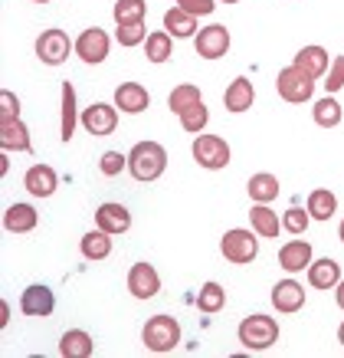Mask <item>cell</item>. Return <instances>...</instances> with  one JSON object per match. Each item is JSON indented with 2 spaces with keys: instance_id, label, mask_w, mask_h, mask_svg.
Returning <instances> with one entry per match:
<instances>
[{
  "instance_id": "cell-1",
  "label": "cell",
  "mask_w": 344,
  "mask_h": 358,
  "mask_svg": "<svg viewBox=\"0 0 344 358\" xmlns=\"http://www.w3.org/2000/svg\"><path fill=\"white\" fill-rule=\"evenodd\" d=\"M128 171L141 185L158 181L167 171V148H164L161 141H138L128 152Z\"/></svg>"
},
{
  "instance_id": "cell-2",
  "label": "cell",
  "mask_w": 344,
  "mask_h": 358,
  "mask_svg": "<svg viewBox=\"0 0 344 358\" xmlns=\"http://www.w3.org/2000/svg\"><path fill=\"white\" fill-rule=\"evenodd\" d=\"M237 338L243 342V348H249V352H266V348H272L279 342V322H276L272 315L253 313L239 322Z\"/></svg>"
},
{
  "instance_id": "cell-3",
  "label": "cell",
  "mask_w": 344,
  "mask_h": 358,
  "mask_svg": "<svg viewBox=\"0 0 344 358\" xmlns=\"http://www.w3.org/2000/svg\"><path fill=\"white\" fill-rule=\"evenodd\" d=\"M141 342L148 352L154 355H164V352H174L177 342H181V326H177V319L174 315H151L144 329H141Z\"/></svg>"
},
{
  "instance_id": "cell-4",
  "label": "cell",
  "mask_w": 344,
  "mask_h": 358,
  "mask_svg": "<svg viewBox=\"0 0 344 358\" xmlns=\"http://www.w3.org/2000/svg\"><path fill=\"white\" fill-rule=\"evenodd\" d=\"M259 234L256 230H226L223 237H220V253H223L226 263H237V266H246L259 257Z\"/></svg>"
},
{
  "instance_id": "cell-5",
  "label": "cell",
  "mask_w": 344,
  "mask_h": 358,
  "mask_svg": "<svg viewBox=\"0 0 344 358\" xmlns=\"http://www.w3.org/2000/svg\"><path fill=\"white\" fill-rule=\"evenodd\" d=\"M190 155H194V162L200 164V168H207V171H220V168H226L230 158H233L226 138H220V135H207V131L194 135V148H190Z\"/></svg>"
},
{
  "instance_id": "cell-6",
  "label": "cell",
  "mask_w": 344,
  "mask_h": 358,
  "mask_svg": "<svg viewBox=\"0 0 344 358\" xmlns=\"http://www.w3.org/2000/svg\"><path fill=\"white\" fill-rule=\"evenodd\" d=\"M75 50V43L69 40V33L59 30V27H50V30H43L40 36H36V46H33V53H36V59L46 66H63L66 59H69V53Z\"/></svg>"
},
{
  "instance_id": "cell-7",
  "label": "cell",
  "mask_w": 344,
  "mask_h": 358,
  "mask_svg": "<svg viewBox=\"0 0 344 358\" xmlns=\"http://www.w3.org/2000/svg\"><path fill=\"white\" fill-rule=\"evenodd\" d=\"M276 89H279V96L292 106H301V102H308L315 96V79L305 76L299 66H282L279 76H276Z\"/></svg>"
},
{
  "instance_id": "cell-8",
  "label": "cell",
  "mask_w": 344,
  "mask_h": 358,
  "mask_svg": "<svg viewBox=\"0 0 344 358\" xmlns=\"http://www.w3.org/2000/svg\"><path fill=\"white\" fill-rule=\"evenodd\" d=\"M108 50H112V36H108L102 27H86V30L75 36V56H79L86 66L105 63Z\"/></svg>"
},
{
  "instance_id": "cell-9",
  "label": "cell",
  "mask_w": 344,
  "mask_h": 358,
  "mask_svg": "<svg viewBox=\"0 0 344 358\" xmlns=\"http://www.w3.org/2000/svg\"><path fill=\"white\" fill-rule=\"evenodd\" d=\"M82 129L89 131V135H96V138H105V135H112V131L119 129V106L112 102H92V106H86V112H82Z\"/></svg>"
},
{
  "instance_id": "cell-10",
  "label": "cell",
  "mask_w": 344,
  "mask_h": 358,
  "mask_svg": "<svg viewBox=\"0 0 344 358\" xmlns=\"http://www.w3.org/2000/svg\"><path fill=\"white\" fill-rule=\"evenodd\" d=\"M194 46L200 59H220V56L230 53V30L223 23H210L194 36Z\"/></svg>"
},
{
  "instance_id": "cell-11",
  "label": "cell",
  "mask_w": 344,
  "mask_h": 358,
  "mask_svg": "<svg viewBox=\"0 0 344 358\" xmlns=\"http://www.w3.org/2000/svg\"><path fill=\"white\" fill-rule=\"evenodd\" d=\"M128 293L135 299H154L161 293V276L151 263H131L128 270Z\"/></svg>"
},
{
  "instance_id": "cell-12",
  "label": "cell",
  "mask_w": 344,
  "mask_h": 358,
  "mask_svg": "<svg viewBox=\"0 0 344 358\" xmlns=\"http://www.w3.org/2000/svg\"><path fill=\"white\" fill-rule=\"evenodd\" d=\"M56 309V296L50 286H43V282H33V286H27L20 296V313L23 315H33V319H43V315H53Z\"/></svg>"
},
{
  "instance_id": "cell-13",
  "label": "cell",
  "mask_w": 344,
  "mask_h": 358,
  "mask_svg": "<svg viewBox=\"0 0 344 358\" xmlns=\"http://www.w3.org/2000/svg\"><path fill=\"white\" fill-rule=\"evenodd\" d=\"M305 306V286L299 280H279L272 286V309L279 315H292Z\"/></svg>"
},
{
  "instance_id": "cell-14",
  "label": "cell",
  "mask_w": 344,
  "mask_h": 358,
  "mask_svg": "<svg viewBox=\"0 0 344 358\" xmlns=\"http://www.w3.org/2000/svg\"><path fill=\"white\" fill-rule=\"evenodd\" d=\"M312 243L308 240H289V243H282L279 250V266L285 273H301V270H308L312 266Z\"/></svg>"
},
{
  "instance_id": "cell-15",
  "label": "cell",
  "mask_w": 344,
  "mask_h": 358,
  "mask_svg": "<svg viewBox=\"0 0 344 358\" xmlns=\"http://www.w3.org/2000/svg\"><path fill=\"white\" fill-rule=\"evenodd\" d=\"M23 187L30 191L33 197H53L56 187H59V174L50 164H33L30 171L23 174Z\"/></svg>"
},
{
  "instance_id": "cell-16",
  "label": "cell",
  "mask_w": 344,
  "mask_h": 358,
  "mask_svg": "<svg viewBox=\"0 0 344 358\" xmlns=\"http://www.w3.org/2000/svg\"><path fill=\"white\" fill-rule=\"evenodd\" d=\"M115 106H119V112H125V115H141V112L151 106V92L141 83H121L119 89H115Z\"/></svg>"
},
{
  "instance_id": "cell-17",
  "label": "cell",
  "mask_w": 344,
  "mask_h": 358,
  "mask_svg": "<svg viewBox=\"0 0 344 358\" xmlns=\"http://www.w3.org/2000/svg\"><path fill=\"white\" fill-rule=\"evenodd\" d=\"M96 227H102L105 234H112V237H119V234H125V230L131 227V210L125 204H98L96 210Z\"/></svg>"
},
{
  "instance_id": "cell-18",
  "label": "cell",
  "mask_w": 344,
  "mask_h": 358,
  "mask_svg": "<svg viewBox=\"0 0 344 358\" xmlns=\"http://www.w3.org/2000/svg\"><path fill=\"white\" fill-rule=\"evenodd\" d=\"M292 66H299L305 76L322 79V76H328V69H331V56H328L324 46H301L299 53H295V63Z\"/></svg>"
},
{
  "instance_id": "cell-19",
  "label": "cell",
  "mask_w": 344,
  "mask_h": 358,
  "mask_svg": "<svg viewBox=\"0 0 344 358\" xmlns=\"http://www.w3.org/2000/svg\"><path fill=\"white\" fill-rule=\"evenodd\" d=\"M40 224V214L33 204H10L3 210V230L7 234H30Z\"/></svg>"
},
{
  "instance_id": "cell-20",
  "label": "cell",
  "mask_w": 344,
  "mask_h": 358,
  "mask_svg": "<svg viewBox=\"0 0 344 358\" xmlns=\"http://www.w3.org/2000/svg\"><path fill=\"white\" fill-rule=\"evenodd\" d=\"M0 148L3 152H30V129L23 119H0Z\"/></svg>"
},
{
  "instance_id": "cell-21",
  "label": "cell",
  "mask_w": 344,
  "mask_h": 358,
  "mask_svg": "<svg viewBox=\"0 0 344 358\" xmlns=\"http://www.w3.org/2000/svg\"><path fill=\"white\" fill-rule=\"evenodd\" d=\"M256 102V89H253V83H249L246 76H237L230 86H226V92H223V106H226V112H246L249 106Z\"/></svg>"
},
{
  "instance_id": "cell-22",
  "label": "cell",
  "mask_w": 344,
  "mask_h": 358,
  "mask_svg": "<svg viewBox=\"0 0 344 358\" xmlns=\"http://www.w3.org/2000/svg\"><path fill=\"white\" fill-rule=\"evenodd\" d=\"M308 282H312V289H334V286L341 282V263L331 260V257L312 260V266H308Z\"/></svg>"
},
{
  "instance_id": "cell-23",
  "label": "cell",
  "mask_w": 344,
  "mask_h": 358,
  "mask_svg": "<svg viewBox=\"0 0 344 358\" xmlns=\"http://www.w3.org/2000/svg\"><path fill=\"white\" fill-rule=\"evenodd\" d=\"M92 352H96V342L86 329H69L59 338V355L63 358H89Z\"/></svg>"
},
{
  "instance_id": "cell-24",
  "label": "cell",
  "mask_w": 344,
  "mask_h": 358,
  "mask_svg": "<svg viewBox=\"0 0 344 358\" xmlns=\"http://www.w3.org/2000/svg\"><path fill=\"white\" fill-rule=\"evenodd\" d=\"M246 191H249V197H253V204H272V201L279 197L282 187H279V178H276V174L259 171L249 178Z\"/></svg>"
},
{
  "instance_id": "cell-25",
  "label": "cell",
  "mask_w": 344,
  "mask_h": 358,
  "mask_svg": "<svg viewBox=\"0 0 344 358\" xmlns=\"http://www.w3.org/2000/svg\"><path fill=\"white\" fill-rule=\"evenodd\" d=\"M249 224H253V230H256L259 237H279V230H282V217L269 204H253Z\"/></svg>"
},
{
  "instance_id": "cell-26",
  "label": "cell",
  "mask_w": 344,
  "mask_h": 358,
  "mask_svg": "<svg viewBox=\"0 0 344 358\" xmlns=\"http://www.w3.org/2000/svg\"><path fill=\"white\" fill-rule=\"evenodd\" d=\"M79 250H82V257H86V260H92V263L105 260L108 253H112V234H105L102 227L89 230L86 237L79 240Z\"/></svg>"
},
{
  "instance_id": "cell-27",
  "label": "cell",
  "mask_w": 344,
  "mask_h": 358,
  "mask_svg": "<svg viewBox=\"0 0 344 358\" xmlns=\"http://www.w3.org/2000/svg\"><path fill=\"white\" fill-rule=\"evenodd\" d=\"M164 30L171 33V36H177V40H190V36H197V17H190L187 10H181V7H171V10L164 13Z\"/></svg>"
},
{
  "instance_id": "cell-28",
  "label": "cell",
  "mask_w": 344,
  "mask_h": 358,
  "mask_svg": "<svg viewBox=\"0 0 344 358\" xmlns=\"http://www.w3.org/2000/svg\"><path fill=\"white\" fill-rule=\"evenodd\" d=\"M79 122H82V115L75 112V89H73V83H63V119H59V138L73 141V131H75Z\"/></svg>"
},
{
  "instance_id": "cell-29",
  "label": "cell",
  "mask_w": 344,
  "mask_h": 358,
  "mask_svg": "<svg viewBox=\"0 0 344 358\" xmlns=\"http://www.w3.org/2000/svg\"><path fill=\"white\" fill-rule=\"evenodd\" d=\"M174 53V36L167 30H154L148 33V40H144V56H148V63H167Z\"/></svg>"
},
{
  "instance_id": "cell-30",
  "label": "cell",
  "mask_w": 344,
  "mask_h": 358,
  "mask_svg": "<svg viewBox=\"0 0 344 358\" xmlns=\"http://www.w3.org/2000/svg\"><path fill=\"white\" fill-rule=\"evenodd\" d=\"M341 102L334 96H324V99H318L312 106V119H315V125L318 129H334V125H341Z\"/></svg>"
},
{
  "instance_id": "cell-31",
  "label": "cell",
  "mask_w": 344,
  "mask_h": 358,
  "mask_svg": "<svg viewBox=\"0 0 344 358\" xmlns=\"http://www.w3.org/2000/svg\"><path fill=\"white\" fill-rule=\"evenodd\" d=\"M334 210H338V197H334V191H328V187H315L312 194H308V214H312V220H331Z\"/></svg>"
},
{
  "instance_id": "cell-32",
  "label": "cell",
  "mask_w": 344,
  "mask_h": 358,
  "mask_svg": "<svg viewBox=\"0 0 344 358\" xmlns=\"http://www.w3.org/2000/svg\"><path fill=\"white\" fill-rule=\"evenodd\" d=\"M197 102H204V96H200V89L190 86V83H181V86L167 96V106H171L174 115H184L187 109H194Z\"/></svg>"
},
{
  "instance_id": "cell-33",
  "label": "cell",
  "mask_w": 344,
  "mask_h": 358,
  "mask_svg": "<svg viewBox=\"0 0 344 358\" xmlns=\"http://www.w3.org/2000/svg\"><path fill=\"white\" fill-rule=\"evenodd\" d=\"M223 306H226L223 286H220V282H204V289L197 293V309L204 315H214V313H220Z\"/></svg>"
},
{
  "instance_id": "cell-34",
  "label": "cell",
  "mask_w": 344,
  "mask_h": 358,
  "mask_svg": "<svg viewBox=\"0 0 344 358\" xmlns=\"http://www.w3.org/2000/svg\"><path fill=\"white\" fill-rule=\"evenodd\" d=\"M144 13H148V3H144V0H115V7H112L115 23H141Z\"/></svg>"
},
{
  "instance_id": "cell-35",
  "label": "cell",
  "mask_w": 344,
  "mask_h": 358,
  "mask_svg": "<svg viewBox=\"0 0 344 358\" xmlns=\"http://www.w3.org/2000/svg\"><path fill=\"white\" fill-rule=\"evenodd\" d=\"M115 40H119L121 46H144L148 27H144V20L141 23H115Z\"/></svg>"
},
{
  "instance_id": "cell-36",
  "label": "cell",
  "mask_w": 344,
  "mask_h": 358,
  "mask_svg": "<svg viewBox=\"0 0 344 358\" xmlns=\"http://www.w3.org/2000/svg\"><path fill=\"white\" fill-rule=\"evenodd\" d=\"M308 220H312L308 207H289V210L282 214V227L289 230L292 237H301V234L308 230Z\"/></svg>"
},
{
  "instance_id": "cell-37",
  "label": "cell",
  "mask_w": 344,
  "mask_h": 358,
  "mask_svg": "<svg viewBox=\"0 0 344 358\" xmlns=\"http://www.w3.org/2000/svg\"><path fill=\"white\" fill-rule=\"evenodd\" d=\"M184 125V131H194V135H200V131L207 129V122H210V109H207L204 102H197L194 109H187L184 115H177Z\"/></svg>"
},
{
  "instance_id": "cell-38",
  "label": "cell",
  "mask_w": 344,
  "mask_h": 358,
  "mask_svg": "<svg viewBox=\"0 0 344 358\" xmlns=\"http://www.w3.org/2000/svg\"><path fill=\"white\" fill-rule=\"evenodd\" d=\"M125 164H128V158L121 152H105L102 158H98V171L105 174V178H115V174L125 171Z\"/></svg>"
},
{
  "instance_id": "cell-39",
  "label": "cell",
  "mask_w": 344,
  "mask_h": 358,
  "mask_svg": "<svg viewBox=\"0 0 344 358\" xmlns=\"http://www.w3.org/2000/svg\"><path fill=\"white\" fill-rule=\"evenodd\" d=\"M324 89H328V96H334L338 89H344V56H334L331 59V69H328Z\"/></svg>"
},
{
  "instance_id": "cell-40",
  "label": "cell",
  "mask_w": 344,
  "mask_h": 358,
  "mask_svg": "<svg viewBox=\"0 0 344 358\" xmlns=\"http://www.w3.org/2000/svg\"><path fill=\"white\" fill-rule=\"evenodd\" d=\"M177 7L200 20V17H210V13L216 10V0H177Z\"/></svg>"
},
{
  "instance_id": "cell-41",
  "label": "cell",
  "mask_w": 344,
  "mask_h": 358,
  "mask_svg": "<svg viewBox=\"0 0 344 358\" xmlns=\"http://www.w3.org/2000/svg\"><path fill=\"white\" fill-rule=\"evenodd\" d=\"M0 119H20V99L10 89L0 92Z\"/></svg>"
},
{
  "instance_id": "cell-42",
  "label": "cell",
  "mask_w": 344,
  "mask_h": 358,
  "mask_svg": "<svg viewBox=\"0 0 344 358\" xmlns=\"http://www.w3.org/2000/svg\"><path fill=\"white\" fill-rule=\"evenodd\" d=\"M334 299H338V309H344V280L334 286Z\"/></svg>"
},
{
  "instance_id": "cell-43",
  "label": "cell",
  "mask_w": 344,
  "mask_h": 358,
  "mask_svg": "<svg viewBox=\"0 0 344 358\" xmlns=\"http://www.w3.org/2000/svg\"><path fill=\"white\" fill-rule=\"evenodd\" d=\"M338 342H341V345H344V322H341V326H338Z\"/></svg>"
},
{
  "instance_id": "cell-44",
  "label": "cell",
  "mask_w": 344,
  "mask_h": 358,
  "mask_svg": "<svg viewBox=\"0 0 344 358\" xmlns=\"http://www.w3.org/2000/svg\"><path fill=\"white\" fill-rule=\"evenodd\" d=\"M338 237H341V243H344V217H341V227H338Z\"/></svg>"
},
{
  "instance_id": "cell-45",
  "label": "cell",
  "mask_w": 344,
  "mask_h": 358,
  "mask_svg": "<svg viewBox=\"0 0 344 358\" xmlns=\"http://www.w3.org/2000/svg\"><path fill=\"white\" fill-rule=\"evenodd\" d=\"M33 3H50V0H33Z\"/></svg>"
},
{
  "instance_id": "cell-46",
  "label": "cell",
  "mask_w": 344,
  "mask_h": 358,
  "mask_svg": "<svg viewBox=\"0 0 344 358\" xmlns=\"http://www.w3.org/2000/svg\"><path fill=\"white\" fill-rule=\"evenodd\" d=\"M223 3H239V0H223Z\"/></svg>"
}]
</instances>
